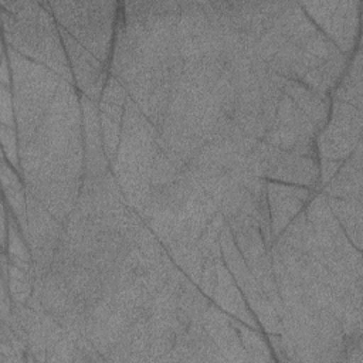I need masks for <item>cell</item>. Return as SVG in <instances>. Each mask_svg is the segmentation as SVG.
Here are the masks:
<instances>
[{
	"label": "cell",
	"instance_id": "1",
	"mask_svg": "<svg viewBox=\"0 0 363 363\" xmlns=\"http://www.w3.org/2000/svg\"><path fill=\"white\" fill-rule=\"evenodd\" d=\"M179 1L119 4L109 72L160 132L173 84L183 74Z\"/></svg>",
	"mask_w": 363,
	"mask_h": 363
},
{
	"label": "cell",
	"instance_id": "2",
	"mask_svg": "<svg viewBox=\"0 0 363 363\" xmlns=\"http://www.w3.org/2000/svg\"><path fill=\"white\" fill-rule=\"evenodd\" d=\"M81 92L62 81L33 136L20 145V174L33 194L65 224L78 200L84 174Z\"/></svg>",
	"mask_w": 363,
	"mask_h": 363
},
{
	"label": "cell",
	"instance_id": "3",
	"mask_svg": "<svg viewBox=\"0 0 363 363\" xmlns=\"http://www.w3.org/2000/svg\"><path fill=\"white\" fill-rule=\"evenodd\" d=\"M269 71L330 95L352 55L343 54L305 14L299 3H282L272 26L254 44Z\"/></svg>",
	"mask_w": 363,
	"mask_h": 363
},
{
	"label": "cell",
	"instance_id": "4",
	"mask_svg": "<svg viewBox=\"0 0 363 363\" xmlns=\"http://www.w3.org/2000/svg\"><path fill=\"white\" fill-rule=\"evenodd\" d=\"M3 43L74 84L60 26L50 1L0 0Z\"/></svg>",
	"mask_w": 363,
	"mask_h": 363
},
{
	"label": "cell",
	"instance_id": "5",
	"mask_svg": "<svg viewBox=\"0 0 363 363\" xmlns=\"http://www.w3.org/2000/svg\"><path fill=\"white\" fill-rule=\"evenodd\" d=\"M159 130L128 96L121 142L115 160L111 163V172L129 206L139 214L150 200L152 169L159 149Z\"/></svg>",
	"mask_w": 363,
	"mask_h": 363
},
{
	"label": "cell",
	"instance_id": "6",
	"mask_svg": "<svg viewBox=\"0 0 363 363\" xmlns=\"http://www.w3.org/2000/svg\"><path fill=\"white\" fill-rule=\"evenodd\" d=\"M244 173L245 172L240 173L231 180L224 193L220 211L224 216L240 254L268 298L272 301L279 316H282L284 309L274 277L271 248L267 245L259 224L254 216L252 200L242 182Z\"/></svg>",
	"mask_w": 363,
	"mask_h": 363
},
{
	"label": "cell",
	"instance_id": "7",
	"mask_svg": "<svg viewBox=\"0 0 363 363\" xmlns=\"http://www.w3.org/2000/svg\"><path fill=\"white\" fill-rule=\"evenodd\" d=\"M7 47L11 67V92L20 145L26 143L41 123L61 82L48 67Z\"/></svg>",
	"mask_w": 363,
	"mask_h": 363
},
{
	"label": "cell",
	"instance_id": "8",
	"mask_svg": "<svg viewBox=\"0 0 363 363\" xmlns=\"http://www.w3.org/2000/svg\"><path fill=\"white\" fill-rule=\"evenodd\" d=\"M121 1H50L60 28L109 67Z\"/></svg>",
	"mask_w": 363,
	"mask_h": 363
},
{
	"label": "cell",
	"instance_id": "9",
	"mask_svg": "<svg viewBox=\"0 0 363 363\" xmlns=\"http://www.w3.org/2000/svg\"><path fill=\"white\" fill-rule=\"evenodd\" d=\"M252 174L265 180L299 184L320 191L319 157L298 155L258 140L247 157Z\"/></svg>",
	"mask_w": 363,
	"mask_h": 363
},
{
	"label": "cell",
	"instance_id": "10",
	"mask_svg": "<svg viewBox=\"0 0 363 363\" xmlns=\"http://www.w3.org/2000/svg\"><path fill=\"white\" fill-rule=\"evenodd\" d=\"M220 248H221V257L231 277L234 278L241 294L244 295L250 309L255 315L262 330L265 333H282L284 328H282L281 316L277 308L274 306L272 301L268 298V295L262 289L261 284L257 281V278L251 272L242 255L240 254L227 223L223 225L220 233Z\"/></svg>",
	"mask_w": 363,
	"mask_h": 363
},
{
	"label": "cell",
	"instance_id": "11",
	"mask_svg": "<svg viewBox=\"0 0 363 363\" xmlns=\"http://www.w3.org/2000/svg\"><path fill=\"white\" fill-rule=\"evenodd\" d=\"M311 21L346 55L360 45V0L299 3Z\"/></svg>",
	"mask_w": 363,
	"mask_h": 363
},
{
	"label": "cell",
	"instance_id": "12",
	"mask_svg": "<svg viewBox=\"0 0 363 363\" xmlns=\"http://www.w3.org/2000/svg\"><path fill=\"white\" fill-rule=\"evenodd\" d=\"M363 109L332 99L329 116L316 136L318 157L345 160L362 143Z\"/></svg>",
	"mask_w": 363,
	"mask_h": 363
},
{
	"label": "cell",
	"instance_id": "13",
	"mask_svg": "<svg viewBox=\"0 0 363 363\" xmlns=\"http://www.w3.org/2000/svg\"><path fill=\"white\" fill-rule=\"evenodd\" d=\"M64 227L65 224L55 218L33 194L27 193V240L33 254L35 281L48 274Z\"/></svg>",
	"mask_w": 363,
	"mask_h": 363
},
{
	"label": "cell",
	"instance_id": "14",
	"mask_svg": "<svg viewBox=\"0 0 363 363\" xmlns=\"http://www.w3.org/2000/svg\"><path fill=\"white\" fill-rule=\"evenodd\" d=\"M60 33L72 72L74 85L82 95L99 102L102 89L109 77V67L99 61L69 33L62 28H60Z\"/></svg>",
	"mask_w": 363,
	"mask_h": 363
},
{
	"label": "cell",
	"instance_id": "15",
	"mask_svg": "<svg viewBox=\"0 0 363 363\" xmlns=\"http://www.w3.org/2000/svg\"><path fill=\"white\" fill-rule=\"evenodd\" d=\"M267 182V201L271 220L272 238L275 240L288 224L306 207L316 190L299 184Z\"/></svg>",
	"mask_w": 363,
	"mask_h": 363
},
{
	"label": "cell",
	"instance_id": "16",
	"mask_svg": "<svg viewBox=\"0 0 363 363\" xmlns=\"http://www.w3.org/2000/svg\"><path fill=\"white\" fill-rule=\"evenodd\" d=\"M82 112V135H84V156L85 174L84 177H99L111 170L109 160L105 153L102 129L99 121L98 102L81 94Z\"/></svg>",
	"mask_w": 363,
	"mask_h": 363
},
{
	"label": "cell",
	"instance_id": "17",
	"mask_svg": "<svg viewBox=\"0 0 363 363\" xmlns=\"http://www.w3.org/2000/svg\"><path fill=\"white\" fill-rule=\"evenodd\" d=\"M200 322L218 347L224 362H250L230 315L221 311L216 303L210 302L204 309Z\"/></svg>",
	"mask_w": 363,
	"mask_h": 363
},
{
	"label": "cell",
	"instance_id": "18",
	"mask_svg": "<svg viewBox=\"0 0 363 363\" xmlns=\"http://www.w3.org/2000/svg\"><path fill=\"white\" fill-rule=\"evenodd\" d=\"M217 268V281L214 286V292L211 295V302L216 303L221 311L227 315L241 320L242 323L248 325L254 329H261L259 322L257 320L255 315L250 309L244 295L241 294L240 288L237 286L234 278L231 277L223 257H220L216 262Z\"/></svg>",
	"mask_w": 363,
	"mask_h": 363
},
{
	"label": "cell",
	"instance_id": "19",
	"mask_svg": "<svg viewBox=\"0 0 363 363\" xmlns=\"http://www.w3.org/2000/svg\"><path fill=\"white\" fill-rule=\"evenodd\" d=\"M363 147L356 146L352 155L343 160L336 174L320 189L326 197L362 200L363 194Z\"/></svg>",
	"mask_w": 363,
	"mask_h": 363
},
{
	"label": "cell",
	"instance_id": "20",
	"mask_svg": "<svg viewBox=\"0 0 363 363\" xmlns=\"http://www.w3.org/2000/svg\"><path fill=\"white\" fill-rule=\"evenodd\" d=\"M282 91L311 118L320 132L329 116L332 102L330 95L315 91L313 88L295 79H285Z\"/></svg>",
	"mask_w": 363,
	"mask_h": 363
},
{
	"label": "cell",
	"instance_id": "21",
	"mask_svg": "<svg viewBox=\"0 0 363 363\" xmlns=\"http://www.w3.org/2000/svg\"><path fill=\"white\" fill-rule=\"evenodd\" d=\"M3 200L27 237V189L20 172L1 153Z\"/></svg>",
	"mask_w": 363,
	"mask_h": 363
},
{
	"label": "cell",
	"instance_id": "22",
	"mask_svg": "<svg viewBox=\"0 0 363 363\" xmlns=\"http://www.w3.org/2000/svg\"><path fill=\"white\" fill-rule=\"evenodd\" d=\"M330 99L349 104L362 109L363 106V55L359 45L352 54L350 61L330 94Z\"/></svg>",
	"mask_w": 363,
	"mask_h": 363
},
{
	"label": "cell",
	"instance_id": "23",
	"mask_svg": "<svg viewBox=\"0 0 363 363\" xmlns=\"http://www.w3.org/2000/svg\"><path fill=\"white\" fill-rule=\"evenodd\" d=\"M328 206L345 231L350 242L362 251L363 242V200H350V199H337L326 197Z\"/></svg>",
	"mask_w": 363,
	"mask_h": 363
},
{
	"label": "cell",
	"instance_id": "24",
	"mask_svg": "<svg viewBox=\"0 0 363 363\" xmlns=\"http://www.w3.org/2000/svg\"><path fill=\"white\" fill-rule=\"evenodd\" d=\"M9 234H7V244L6 248L3 250L7 254L9 262L14 264L30 274L35 277V268H34V261H33V254L30 250L28 240L21 230L18 221L16 220L14 214L9 210Z\"/></svg>",
	"mask_w": 363,
	"mask_h": 363
},
{
	"label": "cell",
	"instance_id": "25",
	"mask_svg": "<svg viewBox=\"0 0 363 363\" xmlns=\"http://www.w3.org/2000/svg\"><path fill=\"white\" fill-rule=\"evenodd\" d=\"M274 121L309 139L316 140L319 133V129L311 118L284 92L278 101Z\"/></svg>",
	"mask_w": 363,
	"mask_h": 363
},
{
	"label": "cell",
	"instance_id": "26",
	"mask_svg": "<svg viewBox=\"0 0 363 363\" xmlns=\"http://www.w3.org/2000/svg\"><path fill=\"white\" fill-rule=\"evenodd\" d=\"M233 325L240 336L242 347L248 354L250 362H277L275 356L269 347L267 333L261 329L250 328L241 320L231 316Z\"/></svg>",
	"mask_w": 363,
	"mask_h": 363
},
{
	"label": "cell",
	"instance_id": "27",
	"mask_svg": "<svg viewBox=\"0 0 363 363\" xmlns=\"http://www.w3.org/2000/svg\"><path fill=\"white\" fill-rule=\"evenodd\" d=\"M7 282L11 299L14 303H27L34 292L35 277L28 271L9 262L7 278L1 277Z\"/></svg>",
	"mask_w": 363,
	"mask_h": 363
},
{
	"label": "cell",
	"instance_id": "28",
	"mask_svg": "<svg viewBox=\"0 0 363 363\" xmlns=\"http://www.w3.org/2000/svg\"><path fill=\"white\" fill-rule=\"evenodd\" d=\"M0 139H1V153L20 172V140H18L17 128L0 125Z\"/></svg>",
	"mask_w": 363,
	"mask_h": 363
},
{
	"label": "cell",
	"instance_id": "29",
	"mask_svg": "<svg viewBox=\"0 0 363 363\" xmlns=\"http://www.w3.org/2000/svg\"><path fill=\"white\" fill-rule=\"evenodd\" d=\"M0 125L17 128L11 86L0 85Z\"/></svg>",
	"mask_w": 363,
	"mask_h": 363
},
{
	"label": "cell",
	"instance_id": "30",
	"mask_svg": "<svg viewBox=\"0 0 363 363\" xmlns=\"http://www.w3.org/2000/svg\"><path fill=\"white\" fill-rule=\"evenodd\" d=\"M342 163H343V160L319 157V186H320V189L336 174V172L339 170Z\"/></svg>",
	"mask_w": 363,
	"mask_h": 363
},
{
	"label": "cell",
	"instance_id": "31",
	"mask_svg": "<svg viewBox=\"0 0 363 363\" xmlns=\"http://www.w3.org/2000/svg\"><path fill=\"white\" fill-rule=\"evenodd\" d=\"M1 85L11 86V67L7 54V47L4 43L1 45Z\"/></svg>",
	"mask_w": 363,
	"mask_h": 363
}]
</instances>
